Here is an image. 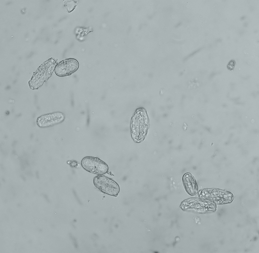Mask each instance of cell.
<instances>
[{
    "instance_id": "obj_1",
    "label": "cell",
    "mask_w": 259,
    "mask_h": 253,
    "mask_svg": "<svg viewBox=\"0 0 259 253\" xmlns=\"http://www.w3.org/2000/svg\"><path fill=\"white\" fill-rule=\"evenodd\" d=\"M56 65L55 61L50 59L45 62L37 70L29 82L30 87L38 89L48 78Z\"/></svg>"
},
{
    "instance_id": "obj_2",
    "label": "cell",
    "mask_w": 259,
    "mask_h": 253,
    "mask_svg": "<svg viewBox=\"0 0 259 253\" xmlns=\"http://www.w3.org/2000/svg\"><path fill=\"white\" fill-rule=\"evenodd\" d=\"M95 187L102 192L108 195L117 196L120 191L118 183L111 178L102 175H98L93 178Z\"/></svg>"
},
{
    "instance_id": "obj_3",
    "label": "cell",
    "mask_w": 259,
    "mask_h": 253,
    "mask_svg": "<svg viewBox=\"0 0 259 253\" xmlns=\"http://www.w3.org/2000/svg\"><path fill=\"white\" fill-rule=\"evenodd\" d=\"M81 164L83 168L92 173L103 175L107 172L108 167L104 161L99 158L86 156L81 160Z\"/></svg>"
},
{
    "instance_id": "obj_4",
    "label": "cell",
    "mask_w": 259,
    "mask_h": 253,
    "mask_svg": "<svg viewBox=\"0 0 259 253\" xmlns=\"http://www.w3.org/2000/svg\"><path fill=\"white\" fill-rule=\"evenodd\" d=\"M78 67V63L76 60L67 59L62 61L56 66L55 72L58 76H66L75 71Z\"/></svg>"
},
{
    "instance_id": "obj_5",
    "label": "cell",
    "mask_w": 259,
    "mask_h": 253,
    "mask_svg": "<svg viewBox=\"0 0 259 253\" xmlns=\"http://www.w3.org/2000/svg\"><path fill=\"white\" fill-rule=\"evenodd\" d=\"M64 119L63 114L60 112H56L42 116L37 120L38 125L41 127L49 126L62 122Z\"/></svg>"
},
{
    "instance_id": "obj_6",
    "label": "cell",
    "mask_w": 259,
    "mask_h": 253,
    "mask_svg": "<svg viewBox=\"0 0 259 253\" xmlns=\"http://www.w3.org/2000/svg\"><path fill=\"white\" fill-rule=\"evenodd\" d=\"M183 181L188 193L191 195H194L197 192V187L192 175L189 173L185 174L183 177Z\"/></svg>"
},
{
    "instance_id": "obj_7",
    "label": "cell",
    "mask_w": 259,
    "mask_h": 253,
    "mask_svg": "<svg viewBox=\"0 0 259 253\" xmlns=\"http://www.w3.org/2000/svg\"><path fill=\"white\" fill-rule=\"evenodd\" d=\"M64 2V5L68 12L72 11L77 5L78 1L77 0H66Z\"/></svg>"
},
{
    "instance_id": "obj_8",
    "label": "cell",
    "mask_w": 259,
    "mask_h": 253,
    "mask_svg": "<svg viewBox=\"0 0 259 253\" xmlns=\"http://www.w3.org/2000/svg\"><path fill=\"white\" fill-rule=\"evenodd\" d=\"M70 165L72 167H75L77 165V161L75 160L71 161L70 162Z\"/></svg>"
}]
</instances>
